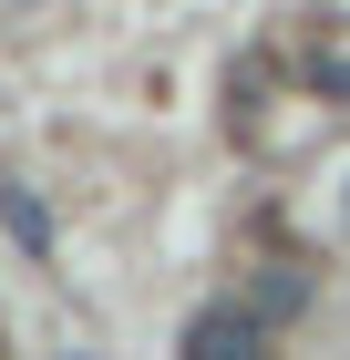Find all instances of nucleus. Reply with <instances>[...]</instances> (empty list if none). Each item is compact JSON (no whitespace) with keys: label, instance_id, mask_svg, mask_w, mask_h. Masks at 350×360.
I'll return each instance as SVG.
<instances>
[{"label":"nucleus","instance_id":"nucleus-1","mask_svg":"<svg viewBox=\"0 0 350 360\" xmlns=\"http://www.w3.org/2000/svg\"><path fill=\"white\" fill-rule=\"evenodd\" d=\"M247 350H268V309L247 299V309H196L186 319V360H247Z\"/></svg>","mask_w":350,"mask_h":360}]
</instances>
